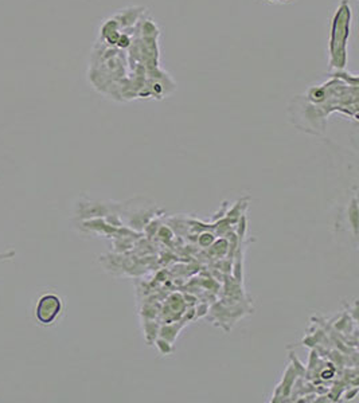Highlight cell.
<instances>
[{"instance_id":"cell-1","label":"cell","mask_w":359,"mask_h":403,"mask_svg":"<svg viewBox=\"0 0 359 403\" xmlns=\"http://www.w3.org/2000/svg\"><path fill=\"white\" fill-rule=\"evenodd\" d=\"M351 7L342 0L331 23L330 34V66L336 71L343 70L347 63V42L351 31Z\"/></svg>"},{"instance_id":"cell-2","label":"cell","mask_w":359,"mask_h":403,"mask_svg":"<svg viewBox=\"0 0 359 403\" xmlns=\"http://www.w3.org/2000/svg\"><path fill=\"white\" fill-rule=\"evenodd\" d=\"M62 310V301L55 294L43 296L37 307V317L42 324H51Z\"/></svg>"},{"instance_id":"cell-3","label":"cell","mask_w":359,"mask_h":403,"mask_svg":"<svg viewBox=\"0 0 359 403\" xmlns=\"http://www.w3.org/2000/svg\"><path fill=\"white\" fill-rule=\"evenodd\" d=\"M269 1H288V0H269Z\"/></svg>"}]
</instances>
